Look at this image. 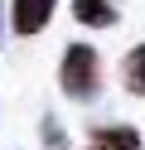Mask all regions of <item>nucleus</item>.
<instances>
[{
	"label": "nucleus",
	"instance_id": "nucleus-3",
	"mask_svg": "<svg viewBox=\"0 0 145 150\" xmlns=\"http://www.w3.org/2000/svg\"><path fill=\"white\" fill-rule=\"evenodd\" d=\"M87 150H140V131L126 121H106V126L87 131Z\"/></svg>",
	"mask_w": 145,
	"mask_h": 150
},
{
	"label": "nucleus",
	"instance_id": "nucleus-2",
	"mask_svg": "<svg viewBox=\"0 0 145 150\" xmlns=\"http://www.w3.org/2000/svg\"><path fill=\"white\" fill-rule=\"evenodd\" d=\"M53 5L58 0H10V29H15L19 39L44 34L48 20H53Z\"/></svg>",
	"mask_w": 145,
	"mask_h": 150
},
{
	"label": "nucleus",
	"instance_id": "nucleus-5",
	"mask_svg": "<svg viewBox=\"0 0 145 150\" xmlns=\"http://www.w3.org/2000/svg\"><path fill=\"white\" fill-rule=\"evenodd\" d=\"M121 87L131 92V97H145V44H135L121 58Z\"/></svg>",
	"mask_w": 145,
	"mask_h": 150
},
{
	"label": "nucleus",
	"instance_id": "nucleus-7",
	"mask_svg": "<svg viewBox=\"0 0 145 150\" xmlns=\"http://www.w3.org/2000/svg\"><path fill=\"white\" fill-rule=\"evenodd\" d=\"M0 39H5V5H0Z\"/></svg>",
	"mask_w": 145,
	"mask_h": 150
},
{
	"label": "nucleus",
	"instance_id": "nucleus-1",
	"mask_svg": "<svg viewBox=\"0 0 145 150\" xmlns=\"http://www.w3.org/2000/svg\"><path fill=\"white\" fill-rule=\"evenodd\" d=\"M58 87L73 102H97L102 97V53L92 44H68L58 63Z\"/></svg>",
	"mask_w": 145,
	"mask_h": 150
},
{
	"label": "nucleus",
	"instance_id": "nucleus-6",
	"mask_svg": "<svg viewBox=\"0 0 145 150\" xmlns=\"http://www.w3.org/2000/svg\"><path fill=\"white\" fill-rule=\"evenodd\" d=\"M39 136H44V145H48V150H68V136H63V126H58L53 116L39 121Z\"/></svg>",
	"mask_w": 145,
	"mask_h": 150
},
{
	"label": "nucleus",
	"instance_id": "nucleus-4",
	"mask_svg": "<svg viewBox=\"0 0 145 150\" xmlns=\"http://www.w3.org/2000/svg\"><path fill=\"white\" fill-rule=\"evenodd\" d=\"M73 20L87 24V29H111L121 20V10H116L111 0H73Z\"/></svg>",
	"mask_w": 145,
	"mask_h": 150
}]
</instances>
